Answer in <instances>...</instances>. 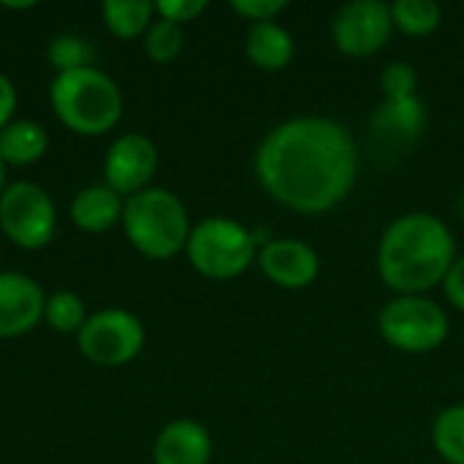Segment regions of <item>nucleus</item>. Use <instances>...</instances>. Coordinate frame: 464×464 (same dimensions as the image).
<instances>
[{
    "instance_id": "c85d7f7f",
    "label": "nucleus",
    "mask_w": 464,
    "mask_h": 464,
    "mask_svg": "<svg viewBox=\"0 0 464 464\" xmlns=\"http://www.w3.org/2000/svg\"><path fill=\"white\" fill-rule=\"evenodd\" d=\"M5 188H8V185H5V163H3V158H0V196H3Z\"/></svg>"
},
{
    "instance_id": "9b49d317",
    "label": "nucleus",
    "mask_w": 464,
    "mask_h": 464,
    "mask_svg": "<svg viewBox=\"0 0 464 464\" xmlns=\"http://www.w3.org/2000/svg\"><path fill=\"white\" fill-rule=\"evenodd\" d=\"M158 169V147L144 133H122L111 141L103 160V185L130 198L150 188Z\"/></svg>"
},
{
    "instance_id": "6e6552de",
    "label": "nucleus",
    "mask_w": 464,
    "mask_h": 464,
    "mask_svg": "<svg viewBox=\"0 0 464 464\" xmlns=\"http://www.w3.org/2000/svg\"><path fill=\"white\" fill-rule=\"evenodd\" d=\"M79 351L98 367H122L133 362L144 348V326L128 310L92 313L76 334Z\"/></svg>"
},
{
    "instance_id": "a878e982",
    "label": "nucleus",
    "mask_w": 464,
    "mask_h": 464,
    "mask_svg": "<svg viewBox=\"0 0 464 464\" xmlns=\"http://www.w3.org/2000/svg\"><path fill=\"white\" fill-rule=\"evenodd\" d=\"M207 11V0H158L155 3V14L160 19H169L174 24H185L193 22L196 16H201Z\"/></svg>"
},
{
    "instance_id": "f257e3e1",
    "label": "nucleus",
    "mask_w": 464,
    "mask_h": 464,
    "mask_svg": "<svg viewBox=\"0 0 464 464\" xmlns=\"http://www.w3.org/2000/svg\"><path fill=\"white\" fill-rule=\"evenodd\" d=\"M253 169L272 201L302 215H321L351 196L359 177V150L343 122L294 117L261 139Z\"/></svg>"
},
{
    "instance_id": "b1692460",
    "label": "nucleus",
    "mask_w": 464,
    "mask_h": 464,
    "mask_svg": "<svg viewBox=\"0 0 464 464\" xmlns=\"http://www.w3.org/2000/svg\"><path fill=\"white\" fill-rule=\"evenodd\" d=\"M381 90L386 95V101H408L416 98L419 90V71L405 63V60H394L381 71Z\"/></svg>"
},
{
    "instance_id": "1a4fd4ad",
    "label": "nucleus",
    "mask_w": 464,
    "mask_h": 464,
    "mask_svg": "<svg viewBox=\"0 0 464 464\" xmlns=\"http://www.w3.org/2000/svg\"><path fill=\"white\" fill-rule=\"evenodd\" d=\"M392 5L381 0L345 3L332 19V41L348 57H370L392 38Z\"/></svg>"
},
{
    "instance_id": "2eb2a0df",
    "label": "nucleus",
    "mask_w": 464,
    "mask_h": 464,
    "mask_svg": "<svg viewBox=\"0 0 464 464\" xmlns=\"http://www.w3.org/2000/svg\"><path fill=\"white\" fill-rule=\"evenodd\" d=\"M122 209H125V198L120 193H114L106 185H90L73 196L71 220L76 228L87 234H103L117 223H122Z\"/></svg>"
},
{
    "instance_id": "dca6fc26",
    "label": "nucleus",
    "mask_w": 464,
    "mask_h": 464,
    "mask_svg": "<svg viewBox=\"0 0 464 464\" xmlns=\"http://www.w3.org/2000/svg\"><path fill=\"white\" fill-rule=\"evenodd\" d=\"M245 52L261 71H283L294 60V38L277 22H261L247 27Z\"/></svg>"
},
{
    "instance_id": "4be33fe9",
    "label": "nucleus",
    "mask_w": 464,
    "mask_h": 464,
    "mask_svg": "<svg viewBox=\"0 0 464 464\" xmlns=\"http://www.w3.org/2000/svg\"><path fill=\"white\" fill-rule=\"evenodd\" d=\"M92 46L87 38L82 35H73V33H63V35H54L49 41V49H46V60L49 65L57 71V73H68V71H79V68H90L92 65Z\"/></svg>"
},
{
    "instance_id": "f8f14e48",
    "label": "nucleus",
    "mask_w": 464,
    "mask_h": 464,
    "mask_svg": "<svg viewBox=\"0 0 464 464\" xmlns=\"http://www.w3.org/2000/svg\"><path fill=\"white\" fill-rule=\"evenodd\" d=\"M256 264L264 277H269V283L285 291H302L313 285L321 272V258L315 247L294 237L272 239L269 245H264L256 256Z\"/></svg>"
},
{
    "instance_id": "7ed1b4c3",
    "label": "nucleus",
    "mask_w": 464,
    "mask_h": 464,
    "mask_svg": "<svg viewBox=\"0 0 464 464\" xmlns=\"http://www.w3.org/2000/svg\"><path fill=\"white\" fill-rule=\"evenodd\" d=\"M57 120L79 136H103L122 117V92L111 76L95 65L57 73L49 87Z\"/></svg>"
},
{
    "instance_id": "f03ea898",
    "label": "nucleus",
    "mask_w": 464,
    "mask_h": 464,
    "mask_svg": "<svg viewBox=\"0 0 464 464\" xmlns=\"http://www.w3.org/2000/svg\"><path fill=\"white\" fill-rule=\"evenodd\" d=\"M457 261L451 228L430 212L394 218L378 242V275L397 296H424Z\"/></svg>"
},
{
    "instance_id": "cd10ccee",
    "label": "nucleus",
    "mask_w": 464,
    "mask_h": 464,
    "mask_svg": "<svg viewBox=\"0 0 464 464\" xmlns=\"http://www.w3.org/2000/svg\"><path fill=\"white\" fill-rule=\"evenodd\" d=\"M16 101H19V95H16V87H14V82L5 76V73H0V130L14 120V111H16Z\"/></svg>"
},
{
    "instance_id": "f3484780",
    "label": "nucleus",
    "mask_w": 464,
    "mask_h": 464,
    "mask_svg": "<svg viewBox=\"0 0 464 464\" xmlns=\"http://www.w3.org/2000/svg\"><path fill=\"white\" fill-rule=\"evenodd\" d=\"M49 136L35 120H11L0 130V158L5 166H30L46 155Z\"/></svg>"
},
{
    "instance_id": "412c9836",
    "label": "nucleus",
    "mask_w": 464,
    "mask_h": 464,
    "mask_svg": "<svg viewBox=\"0 0 464 464\" xmlns=\"http://www.w3.org/2000/svg\"><path fill=\"white\" fill-rule=\"evenodd\" d=\"M87 307L84 299L73 291H54L52 296H46V307H44V321L49 324L52 332L57 334H79V329L87 321Z\"/></svg>"
},
{
    "instance_id": "0eeeda50",
    "label": "nucleus",
    "mask_w": 464,
    "mask_h": 464,
    "mask_svg": "<svg viewBox=\"0 0 464 464\" xmlns=\"http://www.w3.org/2000/svg\"><path fill=\"white\" fill-rule=\"evenodd\" d=\"M0 228L22 250L46 247L57 231V209L52 196L27 179L8 185L0 196Z\"/></svg>"
},
{
    "instance_id": "5701e85b",
    "label": "nucleus",
    "mask_w": 464,
    "mask_h": 464,
    "mask_svg": "<svg viewBox=\"0 0 464 464\" xmlns=\"http://www.w3.org/2000/svg\"><path fill=\"white\" fill-rule=\"evenodd\" d=\"M182 46H185V30H182V24H174L169 19L158 16L150 24V30L144 33V54L158 65L177 60Z\"/></svg>"
},
{
    "instance_id": "423d86ee",
    "label": "nucleus",
    "mask_w": 464,
    "mask_h": 464,
    "mask_svg": "<svg viewBox=\"0 0 464 464\" xmlns=\"http://www.w3.org/2000/svg\"><path fill=\"white\" fill-rule=\"evenodd\" d=\"M378 332L402 353H432L449 337V315L427 296H394L378 313Z\"/></svg>"
},
{
    "instance_id": "39448f33",
    "label": "nucleus",
    "mask_w": 464,
    "mask_h": 464,
    "mask_svg": "<svg viewBox=\"0 0 464 464\" xmlns=\"http://www.w3.org/2000/svg\"><path fill=\"white\" fill-rule=\"evenodd\" d=\"M188 261L209 280H234L245 275L258 256L253 231L231 218H207L190 228Z\"/></svg>"
},
{
    "instance_id": "9d476101",
    "label": "nucleus",
    "mask_w": 464,
    "mask_h": 464,
    "mask_svg": "<svg viewBox=\"0 0 464 464\" xmlns=\"http://www.w3.org/2000/svg\"><path fill=\"white\" fill-rule=\"evenodd\" d=\"M427 130V106L424 101H383L370 117V147L381 160H397L408 155Z\"/></svg>"
},
{
    "instance_id": "a211bd4d",
    "label": "nucleus",
    "mask_w": 464,
    "mask_h": 464,
    "mask_svg": "<svg viewBox=\"0 0 464 464\" xmlns=\"http://www.w3.org/2000/svg\"><path fill=\"white\" fill-rule=\"evenodd\" d=\"M103 24L117 38H139L155 22V3L150 0H106L101 5Z\"/></svg>"
},
{
    "instance_id": "c756f323",
    "label": "nucleus",
    "mask_w": 464,
    "mask_h": 464,
    "mask_svg": "<svg viewBox=\"0 0 464 464\" xmlns=\"http://www.w3.org/2000/svg\"><path fill=\"white\" fill-rule=\"evenodd\" d=\"M3 5H5V8H19V11H22V8H33L35 3H3Z\"/></svg>"
},
{
    "instance_id": "6ab92c4d",
    "label": "nucleus",
    "mask_w": 464,
    "mask_h": 464,
    "mask_svg": "<svg viewBox=\"0 0 464 464\" xmlns=\"http://www.w3.org/2000/svg\"><path fill=\"white\" fill-rule=\"evenodd\" d=\"M432 446L449 464H464V402L443 408L432 424Z\"/></svg>"
},
{
    "instance_id": "bb28decb",
    "label": "nucleus",
    "mask_w": 464,
    "mask_h": 464,
    "mask_svg": "<svg viewBox=\"0 0 464 464\" xmlns=\"http://www.w3.org/2000/svg\"><path fill=\"white\" fill-rule=\"evenodd\" d=\"M443 288H446L449 304H454L457 310L464 313V256H457L454 266L449 269V275L443 280Z\"/></svg>"
},
{
    "instance_id": "20e7f679",
    "label": "nucleus",
    "mask_w": 464,
    "mask_h": 464,
    "mask_svg": "<svg viewBox=\"0 0 464 464\" xmlns=\"http://www.w3.org/2000/svg\"><path fill=\"white\" fill-rule=\"evenodd\" d=\"M122 228L130 245L155 261H166L185 250L190 237L188 209L179 201V196L152 185L125 198Z\"/></svg>"
},
{
    "instance_id": "ddd939ff",
    "label": "nucleus",
    "mask_w": 464,
    "mask_h": 464,
    "mask_svg": "<svg viewBox=\"0 0 464 464\" xmlns=\"http://www.w3.org/2000/svg\"><path fill=\"white\" fill-rule=\"evenodd\" d=\"M46 296L41 285L22 272H0V340L33 332L44 318Z\"/></svg>"
},
{
    "instance_id": "4468645a",
    "label": "nucleus",
    "mask_w": 464,
    "mask_h": 464,
    "mask_svg": "<svg viewBox=\"0 0 464 464\" xmlns=\"http://www.w3.org/2000/svg\"><path fill=\"white\" fill-rule=\"evenodd\" d=\"M152 459L155 464H209L212 438L204 424L193 419H177L158 432Z\"/></svg>"
},
{
    "instance_id": "7c9ffc66",
    "label": "nucleus",
    "mask_w": 464,
    "mask_h": 464,
    "mask_svg": "<svg viewBox=\"0 0 464 464\" xmlns=\"http://www.w3.org/2000/svg\"><path fill=\"white\" fill-rule=\"evenodd\" d=\"M459 215H462V220H464V190H462V196H459Z\"/></svg>"
},
{
    "instance_id": "393cba45",
    "label": "nucleus",
    "mask_w": 464,
    "mask_h": 464,
    "mask_svg": "<svg viewBox=\"0 0 464 464\" xmlns=\"http://www.w3.org/2000/svg\"><path fill=\"white\" fill-rule=\"evenodd\" d=\"M231 8L250 24H261V22H275L277 14L285 11V0H234Z\"/></svg>"
},
{
    "instance_id": "aec40b11",
    "label": "nucleus",
    "mask_w": 464,
    "mask_h": 464,
    "mask_svg": "<svg viewBox=\"0 0 464 464\" xmlns=\"http://www.w3.org/2000/svg\"><path fill=\"white\" fill-rule=\"evenodd\" d=\"M392 22L405 35L424 38L440 27L443 11L435 0H397L392 3Z\"/></svg>"
}]
</instances>
